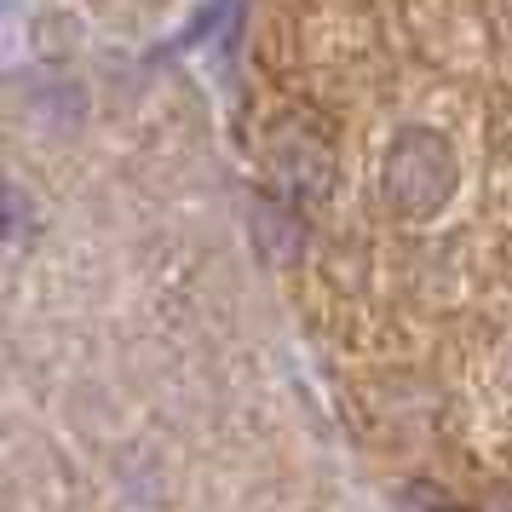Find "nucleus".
I'll use <instances>...</instances> for the list:
<instances>
[{
	"label": "nucleus",
	"instance_id": "obj_1",
	"mask_svg": "<svg viewBox=\"0 0 512 512\" xmlns=\"http://www.w3.org/2000/svg\"><path fill=\"white\" fill-rule=\"evenodd\" d=\"M461 190V156H455V139L443 127H426V121H409L397 127L386 156H380V196L397 219H438Z\"/></svg>",
	"mask_w": 512,
	"mask_h": 512
},
{
	"label": "nucleus",
	"instance_id": "obj_2",
	"mask_svg": "<svg viewBox=\"0 0 512 512\" xmlns=\"http://www.w3.org/2000/svg\"><path fill=\"white\" fill-rule=\"evenodd\" d=\"M265 162H271V185H277V196H282V202H294V208L323 202L328 185H334V156H328V139H323V133H311V127H300V121H282L277 133H271Z\"/></svg>",
	"mask_w": 512,
	"mask_h": 512
},
{
	"label": "nucleus",
	"instance_id": "obj_3",
	"mask_svg": "<svg viewBox=\"0 0 512 512\" xmlns=\"http://www.w3.org/2000/svg\"><path fill=\"white\" fill-rule=\"evenodd\" d=\"M254 242L259 254L271 259V265H294L305 248V225H300V208L294 202H282V196H254Z\"/></svg>",
	"mask_w": 512,
	"mask_h": 512
},
{
	"label": "nucleus",
	"instance_id": "obj_4",
	"mask_svg": "<svg viewBox=\"0 0 512 512\" xmlns=\"http://www.w3.org/2000/svg\"><path fill=\"white\" fill-rule=\"evenodd\" d=\"M41 236V202L24 179L0 173V248H29Z\"/></svg>",
	"mask_w": 512,
	"mask_h": 512
},
{
	"label": "nucleus",
	"instance_id": "obj_5",
	"mask_svg": "<svg viewBox=\"0 0 512 512\" xmlns=\"http://www.w3.org/2000/svg\"><path fill=\"white\" fill-rule=\"evenodd\" d=\"M484 512H512V495H501V501H489Z\"/></svg>",
	"mask_w": 512,
	"mask_h": 512
}]
</instances>
